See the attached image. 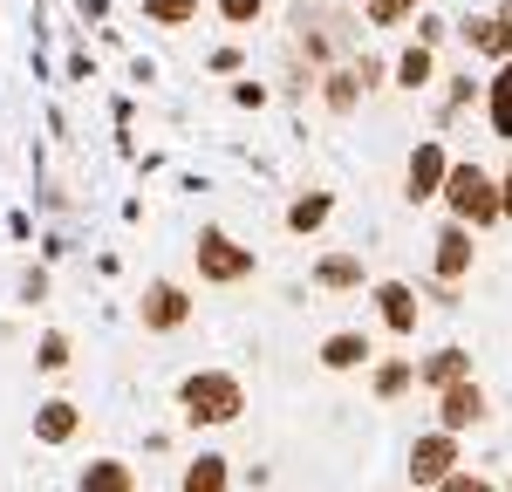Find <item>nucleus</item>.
<instances>
[{
  "instance_id": "10",
  "label": "nucleus",
  "mask_w": 512,
  "mask_h": 492,
  "mask_svg": "<svg viewBox=\"0 0 512 492\" xmlns=\"http://www.w3.org/2000/svg\"><path fill=\"white\" fill-rule=\"evenodd\" d=\"M76 431H82V404H69V397L35 404V445H69Z\"/></svg>"
},
{
  "instance_id": "5",
  "label": "nucleus",
  "mask_w": 512,
  "mask_h": 492,
  "mask_svg": "<svg viewBox=\"0 0 512 492\" xmlns=\"http://www.w3.org/2000/svg\"><path fill=\"white\" fill-rule=\"evenodd\" d=\"M485 390H478L472 376H465V383H444V390H437V431H451V438H465V431H478V424H485Z\"/></svg>"
},
{
  "instance_id": "29",
  "label": "nucleus",
  "mask_w": 512,
  "mask_h": 492,
  "mask_svg": "<svg viewBox=\"0 0 512 492\" xmlns=\"http://www.w3.org/2000/svg\"><path fill=\"white\" fill-rule=\"evenodd\" d=\"M506 492H512V479H506Z\"/></svg>"
},
{
  "instance_id": "16",
  "label": "nucleus",
  "mask_w": 512,
  "mask_h": 492,
  "mask_svg": "<svg viewBox=\"0 0 512 492\" xmlns=\"http://www.w3.org/2000/svg\"><path fill=\"white\" fill-rule=\"evenodd\" d=\"M485 110H492V130L512 144V55L499 62V76L485 82Z\"/></svg>"
},
{
  "instance_id": "14",
  "label": "nucleus",
  "mask_w": 512,
  "mask_h": 492,
  "mask_svg": "<svg viewBox=\"0 0 512 492\" xmlns=\"http://www.w3.org/2000/svg\"><path fill=\"white\" fill-rule=\"evenodd\" d=\"M465 376H472V349H458V342L417 363V383H431V390H444V383H465Z\"/></svg>"
},
{
  "instance_id": "23",
  "label": "nucleus",
  "mask_w": 512,
  "mask_h": 492,
  "mask_svg": "<svg viewBox=\"0 0 512 492\" xmlns=\"http://www.w3.org/2000/svg\"><path fill=\"white\" fill-rule=\"evenodd\" d=\"M478 55H499V62L512 55V0H499V14H485V48Z\"/></svg>"
},
{
  "instance_id": "13",
  "label": "nucleus",
  "mask_w": 512,
  "mask_h": 492,
  "mask_svg": "<svg viewBox=\"0 0 512 492\" xmlns=\"http://www.w3.org/2000/svg\"><path fill=\"white\" fill-rule=\"evenodd\" d=\"M178 492H233V458L198 451L192 465H185V479H178Z\"/></svg>"
},
{
  "instance_id": "25",
  "label": "nucleus",
  "mask_w": 512,
  "mask_h": 492,
  "mask_svg": "<svg viewBox=\"0 0 512 492\" xmlns=\"http://www.w3.org/2000/svg\"><path fill=\"white\" fill-rule=\"evenodd\" d=\"M260 14H267V0H219V21L226 28H253Z\"/></svg>"
},
{
  "instance_id": "19",
  "label": "nucleus",
  "mask_w": 512,
  "mask_h": 492,
  "mask_svg": "<svg viewBox=\"0 0 512 492\" xmlns=\"http://www.w3.org/2000/svg\"><path fill=\"white\" fill-rule=\"evenodd\" d=\"M369 383H376V397H383V404H396V397H403V390L417 383V363L390 356V363H376V376H369Z\"/></svg>"
},
{
  "instance_id": "6",
  "label": "nucleus",
  "mask_w": 512,
  "mask_h": 492,
  "mask_svg": "<svg viewBox=\"0 0 512 492\" xmlns=\"http://www.w3.org/2000/svg\"><path fill=\"white\" fill-rule=\"evenodd\" d=\"M465 458H458V438L451 431H424L417 445H410V479L417 486H437V479H451Z\"/></svg>"
},
{
  "instance_id": "20",
  "label": "nucleus",
  "mask_w": 512,
  "mask_h": 492,
  "mask_svg": "<svg viewBox=\"0 0 512 492\" xmlns=\"http://www.w3.org/2000/svg\"><path fill=\"white\" fill-rule=\"evenodd\" d=\"M431 76H437V62H431V48H424V41L396 55V89H424Z\"/></svg>"
},
{
  "instance_id": "11",
  "label": "nucleus",
  "mask_w": 512,
  "mask_h": 492,
  "mask_svg": "<svg viewBox=\"0 0 512 492\" xmlns=\"http://www.w3.org/2000/svg\"><path fill=\"white\" fill-rule=\"evenodd\" d=\"M76 492H137V465H123V458H89L76 472Z\"/></svg>"
},
{
  "instance_id": "22",
  "label": "nucleus",
  "mask_w": 512,
  "mask_h": 492,
  "mask_svg": "<svg viewBox=\"0 0 512 492\" xmlns=\"http://www.w3.org/2000/svg\"><path fill=\"white\" fill-rule=\"evenodd\" d=\"M69 363H76V349H69V335H62V328H48V335L35 342V369H48V376H62Z\"/></svg>"
},
{
  "instance_id": "8",
  "label": "nucleus",
  "mask_w": 512,
  "mask_h": 492,
  "mask_svg": "<svg viewBox=\"0 0 512 492\" xmlns=\"http://www.w3.org/2000/svg\"><path fill=\"white\" fill-rule=\"evenodd\" d=\"M472 226H458V219H451V226H444V233H437V287H458L465 281V274H472Z\"/></svg>"
},
{
  "instance_id": "1",
  "label": "nucleus",
  "mask_w": 512,
  "mask_h": 492,
  "mask_svg": "<svg viewBox=\"0 0 512 492\" xmlns=\"http://www.w3.org/2000/svg\"><path fill=\"white\" fill-rule=\"evenodd\" d=\"M178 410H185V424H239L246 383H239L233 369H192L178 383Z\"/></svg>"
},
{
  "instance_id": "9",
  "label": "nucleus",
  "mask_w": 512,
  "mask_h": 492,
  "mask_svg": "<svg viewBox=\"0 0 512 492\" xmlns=\"http://www.w3.org/2000/svg\"><path fill=\"white\" fill-rule=\"evenodd\" d=\"M376 315H383V328L390 335H417V287L410 281H376Z\"/></svg>"
},
{
  "instance_id": "28",
  "label": "nucleus",
  "mask_w": 512,
  "mask_h": 492,
  "mask_svg": "<svg viewBox=\"0 0 512 492\" xmlns=\"http://www.w3.org/2000/svg\"><path fill=\"white\" fill-rule=\"evenodd\" d=\"M499 219H512V164H506V178H499Z\"/></svg>"
},
{
  "instance_id": "3",
  "label": "nucleus",
  "mask_w": 512,
  "mask_h": 492,
  "mask_svg": "<svg viewBox=\"0 0 512 492\" xmlns=\"http://www.w3.org/2000/svg\"><path fill=\"white\" fill-rule=\"evenodd\" d=\"M198 281H212V287H239V281H253V246H239L226 226H198Z\"/></svg>"
},
{
  "instance_id": "7",
  "label": "nucleus",
  "mask_w": 512,
  "mask_h": 492,
  "mask_svg": "<svg viewBox=\"0 0 512 492\" xmlns=\"http://www.w3.org/2000/svg\"><path fill=\"white\" fill-rule=\"evenodd\" d=\"M444 164H451V151H444L437 137H424V144L410 151V164H403V199H410V205L437 199V185H444Z\"/></svg>"
},
{
  "instance_id": "4",
  "label": "nucleus",
  "mask_w": 512,
  "mask_h": 492,
  "mask_svg": "<svg viewBox=\"0 0 512 492\" xmlns=\"http://www.w3.org/2000/svg\"><path fill=\"white\" fill-rule=\"evenodd\" d=\"M137 322L151 328V335H178V328L192 322V294H185L178 281H151L144 301H137Z\"/></svg>"
},
{
  "instance_id": "18",
  "label": "nucleus",
  "mask_w": 512,
  "mask_h": 492,
  "mask_svg": "<svg viewBox=\"0 0 512 492\" xmlns=\"http://www.w3.org/2000/svg\"><path fill=\"white\" fill-rule=\"evenodd\" d=\"M328 212H335V199H328V192L294 199V205H287V233H315V226H328Z\"/></svg>"
},
{
  "instance_id": "17",
  "label": "nucleus",
  "mask_w": 512,
  "mask_h": 492,
  "mask_svg": "<svg viewBox=\"0 0 512 492\" xmlns=\"http://www.w3.org/2000/svg\"><path fill=\"white\" fill-rule=\"evenodd\" d=\"M205 14V0H144V21L151 28H192Z\"/></svg>"
},
{
  "instance_id": "2",
  "label": "nucleus",
  "mask_w": 512,
  "mask_h": 492,
  "mask_svg": "<svg viewBox=\"0 0 512 492\" xmlns=\"http://www.w3.org/2000/svg\"><path fill=\"white\" fill-rule=\"evenodd\" d=\"M437 199L451 205V219L458 226H499V178L492 171H478V164H444V185H437Z\"/></svg>"
},
{
  "instance_id": "12",
  "label": "nucleus",
  "mask_w": 512,
  "mask_h": 492,
  "mask_svg": "<svg viewBox=\"0 0 512 492\" xmlns=\"http://www.w3.org/2000/svg\"><path fill=\"white\" fill-rule=\"evenodd\" d=\"M369 356H376V349H369L362 328H335V335L321 342V369H335V376H342V369H362Z\"/></svg>"
},
{
  "instance_id": "24",
  "label": "nucleus",
  "mask_w": 512,
  "mask_h": 492,
  "mask_svg": "<svg viewBox=\"0 0 512 492\" xmlns=\"http://www.w3.org/2000/svg\"><path fill=\"white\" fill-rule=\"evenodd\" d=\"M362 14H369V28H403L417 14V0H362Z\"/></svg>"
},
{
  "instance_id": "26",
  "label": "nucleus",
  "mask_w": 512,
  "mask_h": 492,
  "mask_svg": "<svg viewBox=\"0 0 512 492\" xmlns=\"http://www.w3.org/2000/svg\"><path fill=\"white\" fill-rule=\"evenodd\" d=\"M431 492H499V486H492V479H478L472 465H458V472H451V479H437Z\"/></svg>"
},
{
  "instance_id": "27",
  "label": "nucleus",
  "mask_w": 512,
  "mask_h": 492,
  "mask_svg": "<svg viewBox=\"0 0 512 492\" xmlns=\"http://www.w3.org/2000/svg\"><path fill=\"white\" fill-rule=\"evenodd\" d=\"M437 35H444V21H437V14H417V41H424V48H431Z\"/></svg>"
},
{
  "instance_id": "21",
  "label": "nucleus",
  "mask_w": 512,
  "mask_h": 492,
  "mask_svg": "<svg viewBox=\"0 0 512 492\" xmlns=\"http://www.w3.org/2000/svg\"><path fill=\"white\" fill-rule=\"evenodd\" d=\"M321 96H328V110H335V117H349L355 103H362V76H355V69H335V76L321 82Z\"/></svg>"
},
{
  "instance_id": "15",
  "label": "nucleus",
  "mask_w": 512,
  "mask_h": 492,
  "mask_svg": "<svg viewBox=\"0 0 512 492\" xmlns=\"http://www.w3.org/2000/svg\"><path fill=\"white\" fill-rule=\"evenodd\" d=\"M315 287L321 294H349V287H362V253H321L315 260Z\"/></svg>"
}]
</instances>
